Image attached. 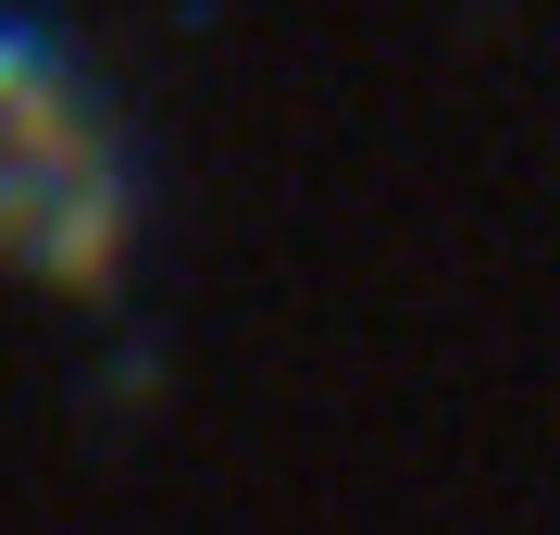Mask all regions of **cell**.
I'll list each match as a JSON object with an SVG mask.
<instances>
[{"mask_svg":"<svg viewBox=\"0 0 560 535\" xmlns=\"http://www.w3.org/2000/svg\"><path fill=\"white\" fill-rule=\"evenodd\" d=\"M125 162L50 25H0V261L101 299L125 261Z\"/></svg>","mask_w":560,"mask_h":535,"instance_id":"obj_1","label":"cell"}]
</instances>
